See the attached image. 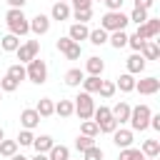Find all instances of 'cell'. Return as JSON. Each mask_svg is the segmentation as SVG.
Here are the masks:
<instances>
[{
    "label": "cell",
    "mask_w": 160,
    "mask_h": 160,
    "mask_svg": "<svg viewBox=\"0 0 160 160\" xmlns=\"http://www.w3.org/2000/svg\"><path fill=\"white\" fill-rule=\"evenodd\" d=\"M5 22H8V30L12 35H18V38H22V35L30 32V20L25 18L22 8H10L5 12Z\"/></svg>",
    "instance_id": "cell-1"
},
{
    "label": "cell",
    "mask_w": 160,
    "mask_h": 160,
    "mask_svg": "<svg viewBox=\"0 0 160 160\" xmlns=\"http://www.w3.org/2000/svg\"><path fill=\"white\" fill-rule=\"evenodd\" d=\"M150 115H152V110H150L148 105H135V108H130V118H128L130 130H132V132L148 130V128H150Z\"/></svg>",
    "instance_id": "cell-2"
},
{
    "label": "cell",
    "mask_w": 160,
    "mask_h": 160,
    "mask_svg": "<svg viewBox=\"0 0 160 160\" xmlns=\"http://www.w3.org/2000/svg\"><path fill=\"white\" fill-rule=\"evenodd\" d=\"M128 15L122 12V10H108L105 15H102V20H100V28L102 30H108V32H115V30H125L128 28Z\"/></svg>",
    "instance_id": "cell-3"
},
{
    "label": "cell",
    "mask_w": 160,
    "mask_h": 160,
    "mask_svg": "<svg viewBox=\"0 0 160 160\" xmlns=\"http://www.w3.org/2000/svg\"><path fill=\"white\" fill-rule=\"evenodd\" d=\"M25 78H28L30 82H35V85H42V82L48 80V65H45V60L32 58V60L28 62V68H25Z\"/></svg>",
    "instance_id": "cell-4"
},
{
    "label": "cell",
    "mask_w": 160,
    "mask_h": 160,
    "mask_svg": "<svg viewBox=\"0 0 160 160\" xmlns=\"http://www.w3.org/2000/svg\"><path fill=\"white\" fill-rule=\"evenodd\" d=\"M72 105H75V115L80 118V120H90L92 118V110H95V100H92V95L90 92H80L75 100H72Z\"/></svg>",
    "instance_id": "cell-5"
},
{
    "label": "cell",
    "mask_w": 160,
    "mask_h": 160,
    "mask_svg": "<svg viewBox=\"0 0 160 160\" xmlns=\"http://www.w3.org/2000/svg\"><path fill=\"white\" fill-rule=\"evenodd\" d=\"M92 118H95V122H98V128H100V132H112L115 128H118V120L112 118V112H110V108H105V105H100V108H95L92 110Z\"/></svg>",
    "instance_id": "cell-6"
},
{
    "label": "cell",
    "mask_w": 160,
    "mask_h": 160,
    "mask_svg": "<svg viewBox=\"0 0 160 160\" xmlns=\"http://www.w3.org/2000/svg\"><path fill=\"white\" fill-rule=\"evenodd\" d=\"M38 52H40V40L20 42V48L15 50V55H18V60H20V62H30L32 58H38Z\"/></svg>",
    "instance_id": "cell-7"
},
{
    "label": "cell",
    "mask_w": 160,
    "mask_h": 160,
    "mask_svg": "<svg viewBox=\"0 0 160 160\" xmlns=\"http://www.w3.org/2000/svg\"><path fill=\"white\" fill-rule=\"evenodd\" d=\"M58 50H60L68 60H78L80 52H82L80 42H75V40H70V38H58Z\"/></svg>",
    "instance_id": "cell-8"
},
{
    "label": "cell",
    "mask_w": 160,
    "mask_h": 160,
    "mask_svg": "<svg viewBox=\"0 0 160 160\" xmlns=\"http://www.w3.org/2000/svg\"><path fill=\"white\" fill-rule=\"evenodd\" d=\"M142 40H150V38H158L160 35V18H148L142 25H138V30H135Z\"/></svg>",
    "instance_id": "cell-9"
},
{
    "label": "cell",
    "mask_w": 160,
    "mask_h": 160,
    "mask_svg": "<svg viewBox=\"0 0 160 160\" xmlns=\"http://www.w3.org/2000/svg\"><path fill=\"white\" fill-rule=\"evenodd\" d=\"M135 90H138L140 95H155V92L160 90V80H158L155 75H148V78H142V80H135Z\"/></svg>",
    "instance_id": "cell-10"
},
{
    "label": "cell",
    "mask_w": 160,
    "mask_h": 160,
    "mask_svg": "<svg viewBox=\"0 0 160 160\" xmlns=\"http://www.w3.org/2000/svg\"><path fill=\"white\" fill-rule=\"evenodd\" d=\"M110 135H112V142H115L120 150H122V148H130L132 140H135V132H132V130H125V128H120V125H118Z\"/></svg>",
    "instance_id": "cell-11"
},
{
    "label": "cell",
    "mask_w": 160,
    "mask_h": 160,
    "mask_svg": "<svg viewBox=\"0 0 160 160\" xmlns=\"http://www.w3.org/2000/svg\"><path fill=\"white\" fill-rule=\"evenodd\" d=\"M28 20H30V32H35V35H45L50 30V18L42 12H38L35 18H28Z\"/></svg>",
    "instance_id": "cell-12"
},
{
    "label": "cell",
    "mask_w": 160,
    "mask_h": 160,
    "mask_svg": "<svg viewBox=\"0 0 160 160\" xmlns=\"http://www.w3.org/2000/svg\"><path fill=\"white\" fill-rule=\"evenodd\" d=\"M20 125H22L25 130L38 128V125H40V115H38V110H35V108H25V110L20 112Z\"/></svg>",
    "instance_id": "cell-13"
},
{
    "label": "cell",
    "mask_w": 160,
    "mask_h": 160,
    "mask_svg": "<svg viewBox=\"0 0 160 160\" xmlns=\"http://www.w3.org/2000/svg\"><path fill=\"white\" fill-rule=\"evenodd\" d=\"M88 35H90L88 22H72V25H70V30H68V38H70V40H75V42L88 40Z\"/></svg>",
    "instance_id": "cell-14"
},
{
    "label": "cell",
    "mask_w": 160,
    "mask_h": 160,
    "mask_svg": "<svg viewBox=\"0 0 160 160\" xmlns=\"http://www.w3.org/2000/svg\"><path fill=\"white\" fill-rule=\"evenodd\" d=\"M125 65H128V72H130V75H140V72L145 70V58H142L140 52H132V55L125 60Z\"/></svg>",
    "instance_id": "cell-15"
},
{
    "label": "cell",
    "mask_w": 160,
    "mask_h": 160,
    "mask_svg": "<svg viewBox=\"0 0 160 160\" xmlns=\"http://www.w3.org/2000/svg\"><path fill=\"white\" fill-rule=\"evenodd\" d=\"M140 55H142L145 60H158V58H160V45H158V40H145L142 48H140Z\"/></svg>",
    "instance_id": "cell-16"
},
{
    "label": "cell",
    "mask_w": 160,
    "mask_h": 160,
    "mask_svg": "<svg viewBox=\"0 0 160 160\" xmlns=\"http://www.w3.org/2000/svg\"><path fill=\"white\" fill-rule=\"evenodd\" d=\"M70 15H72V10H70L68 2H55L52 10H50V20H58V22H60V20H68Z\"/></svg>",
    "instance_id": "cell-17"
},
{
    "label": "cell",
    "mask_w": 160,
    "mask_h": 160,
    "mask_svg": "<svg viewBox=\"0 0 160 160\" xmlns=\"http://www.w3.org/2000/svg\"><path fill=\"white\" fill-rule=\"evenodd\" d=\"M110 112H112V118L118 120V125H122V122H128V118H130V105H128L125 100H120Z\"/></svg>",
    "instance_id": "cell-18"
},
{
    "label": "cell",
    "mask_w": 160,
    "mask_h": 160,
    "mask_svg": "<svg viewBox=\"0 0 160 160\" xmlns=\"http://www.w3.org/2000/svg\"><path fill=\"white\" fill-rule=\"evenodd\" d=\"M102 70H105V62H102L98 55H92V58L85 60V72H88V75H102Z\"/></svg>",
    "instance_id": "cell-19"
},
{
    "label": "cell",
    "mask_w": 160,
    "mask_h": 160,
    "mask_svg": "<svg viewBox=\"0 0 160 160\" xmlns=\"http://www.w3.org/2000/svg\"><path fill=\"white\" fill-rule=\"evenodd\" d=\"M115 88H120V92H132V90H135V75L122 72V75L115 80Z\"/></svg>",
    "instance_id": "cell-20"
},
{
    "label": "cell",
    "mask_w": 160,
    "mask_h": 160,
    "mask_svg": "<svg viewBox=\"0 0 160 160\" xmlns=\"http://www.w3.org/2000/svg\"><path fill=\"white\" fill-rule=\"evenodd\" d=\"M35 110H38V115H40V118H50V115L55 112V102H52L50 98H40V100H38V105H35Z\"/></svg>",
    "instance_id": "cell-21"
},
{
    "label": "cell",
    "mask_w": 160,
    "mask_h": 160,
    "mask_svg": "<svg viewBox=\"0 0 160 160\" xmlns=\"http://www.w3.org/2000/svg\"><path fill=\"white\" fill-rule=\"evenodd\" d=\"M108 42H110L115 50H120V48L128 45V32H125V30H115V32L108 35Z\"/></svg>",
    "instance_id": "cell-22"
},
{
    "label": "cell",
    "mask_w": 160,
    "mask_h": 160,
    "mask_svg": "<svg viewBox=\"0 0 160 160\" xmlns=\"http://www.w3.org/2000/svg\"><path fill=\"white\" fill-rule=\"evenodd\" d=\"M82 78H85V72H82L80 68H70V70L65 72V85H70V88H78V85L82 82Z\"/></svg>",
    "instance_id": "cell-23"
},
{
    "label": "cell",
    "mask_w": 160,
    "mask_h": 160,
    "mask_svg": "<svg viewBox=\"0 0 160 160\" xmlns=\"http://www.w3.org/2000/svg\"><path fill=\"white\" fill-rule=\"evenodd\" d=\"M0 48H2L5 52H15V50L20 48V38H18V35H12V32H8V35L0 40Z\"/></svg>",
    "instance_id": "cell-24"
},
{
    "label": "cell",
    "mask_w": 160,
    "mask_h": 160,
    "mask_svg": "<svg viewBox=\"0 0 160 160\" xmlns=\"http://www.w3.org/2000/svg\"><path fill=\"white\" fill-rule=\"evenodd\" d=\"M100 82H102V80H100V75H88V78H82V82H80V85H82V90H85V92H90V95H92V92H98V90H100Z\"/></svg>",
    "instance_id": "cell-25"
},
{
    "label": "cell",
    "mask_w": 160,
    "mask_h": 160,
    "mask_svg": "<svg viewBox=\"0 0 160 160\" xmlns=\"http://www.w3.org/2000/svg\"><path fill=\"white\" fill-rule=\"evenodd\" d=\"M55 115H60V118H70V115H75V105H72V100H60V102H55Z\"/></svg>",
    "instance_id": "cell-26"
},
{
    "label": "cell",
    "mask_w": 160,
    "mask_h": 160,
    "mask_svg": "<svg viewBox=\"0 0 160 160\" xmlns=\"http://www.w3.org/2000/svg\"><path fill=\"white\" fill-rule=\"evenodd\" d=\"M52 145H55V140H52L50 135H38V138L32 140V148H35L38 152H48Z\"/></svg>",
    "instance_id": "cell-27"
},
{
    "label": "cell",
    "mask_w": 160,
    "mask_h": 160,
    "mask_svg": "<svg viewBox=\"0 0 160 160\" xmlns=\"http://www.w3.org/2000/svg\"><path fill=\"white\" fill-rule=\"evenodd\" d=\"M48 160H70V150L65 145H52L48 150Z\"/></svg>",
    "instance_id": "cell-28"
},
{
    "label": "cell",
    "mask_w": 160,
    "mask_h": 160,
    "mask_svg": "<svg viewBox=\"0 0 160 160\" xmlns=\"http://www.w3.org/2000/svg\"><path fill=\"white\" fill-rule=\"evenodd\" d=\"M140 150H142L145 158H158L160 155V140H145Z\"/></svg>",
    "instance_id": "cell-29"
},
{
    "label": "cell",
    "mask_w": 160,
    "mask_h": 160,
    "mask_svg": "<svg viewBox=\"0 0 160 160\" xmlns=\"http://www.w3.org/2000/svg\"><path fill=\"white\" fill-rule=\"evenodd\" d=\"M88 40H90L92 45H105V42H108V30H102V28H95V30H90Z\"/></svg>",
    "instance_id": "cell-30"
},
{
    "label": "cell",
    "mask_w": 160,
    "mask_h": 160,
    "mask_svg": "<svg viewBox=\"0 0 160 160\" xmlns=\"http://www.w3.org/2000/svg\"><path fill=\"white\" fill-rule=\"evenodd\" d=\"M142 158H145L142 150H138V148L130 145V148H122V150H120V158H118V160H142Z\"/></svg>",
    "instance_id": "cell-31"
},
{
    "label": "cell",
    "mask_w": 160,
    "mask_h": 160,
    "mask_svg": "<svg viewBox=\"0 0 160 160\" xmlns=\"http://www.w3.org/2000/svg\"><path fill=\"white\" fill-rule=\"evenodd\" d=\"M15 152H18V142L2 138V140H0V155H2V158H10V155H15Z\"/></svg>",
    "instance_id": "cell-32"
},
{
    "label": "cell",
    "mask_w": 160,
    "mask_h": 160,
    "mask_svg": "<svg viewBox=\"0 0 160 160\" xmlns=\"http://www.w3.org/2000/svg\"><path fill=\"white\" fill-rule=\"evenodd\" d=\"M5 75H10L12 80H18V82H20V80H25V65H22V62H15V65H10V68H8V72H5Z\"/></svg>",
    "instance_id": "cell-33"
},
{
    "label": "cell",
    "mask_w": 160,
    "mask_h": 160,
    "mask_svg": "<svg viewBox=\"0 0 160 160\" xmlns=\"http://www.w3.org/2000/svg\"><path fill=\"white\" fill-rule=\"evenodd\" d=\"M115 90H118V88H115V82H112V80H102L98 92H100V98H105V100H108V98H112V95H115Z\"/></svg>",
    "instance_id": "cell-34"
},
{
    "label": "cell",
    "mask_w": 160,
    "mask_h": 160,
    "mask_svg": "<svg viewBox=\"0 0 160 160\" xmlns=\"http://www.w3.org/2000/svg\"><path fill=\"white\" fill-rule=\"evenodd\" d=\"M128 20H130V22H138V25H142V22L148 20V10H142V8H132V12L128 15Z\"/></svg>",
    "instance_id": "cell-35"
},
{
    "label": "cell",
    "mask_w": 160,
    "mask_h": 160,
    "mask_svg": "<svg viewBox=\"0 0 160 160\" xmlns=\"http://www.w3.org/2000/svg\"><path fill=\"white\" fill-rule=\"evenodd\" d=\"M82 135H88V138H95L98 132H100V128H98V122L95 120H82Z\"/></svg>",
    "instance_id": "cell-36"
},
{
    "label": "cell",
    "mask_w": 160,
    "mask_h": 160,
    "mask_svg": "<svg viewBox=\"0 0 160 160\" xmlns=\"http://www.w3.org/2000/svg\"><path fill=\"white\" fill-rule=\"evenodd\" d=\"M18 85H20V82H18V80H12L10 75H5V78L0 80V90H2V92H15V90H18Z\"/></svg>",
    "instance_id": "cell-37"
},
{
    "label": "cell",
    "mask_w": 160,
    "mask_h": 160,
    "mask_svg": "<svg viewBox=\"0 0 160 160\" xmlns=\"http://www.w3.org/2000/svg\"><path fill=\"white\" fill-rule=\"evenodd\" d=\"M82 160H102V150L98 145H90L88 150H82Z\"/></svg>",
    "instance_id": "cell-38"
},
{
    "label": "cell",
    "mask_w": 160,
    "mask_h": 160,
    "mask_svg": "<svg viewBox=\"0 0 160 160\" xmlns=\"http://www.w3.org/2000/svg\"><path fill=\"white\" fill-rule=\"evenodd\" d=\"M32 140H35V135H32V130H25V128H22L15 142H18V145H32Z\"/></svg>",
    "instance_id": "cell-39"
},
{
    "label": "cell",
    "mask_w": 160,
    "mask_h": 160,
    "mask_svg": "<svg viewBox=\"0 0 160 160\" xmlns=\"http://www.w3.org/2000/svg\"><path fill=\"white\" fill-rule=\"evenodd\" d=\"M90 145H95V140H92V138H88V135H78V138H75V148H78L80 152H82V150H88Z\"/></svg>",
    "instance_id": "cell-40"
},
{
    "label": "cell",
    "mask_w": 160,
    "mask_h": 160,
    "mask_svg": "<svg viewBox=\"0 0 160 160\" xmlns=\"http://www.w3.org/2000/svg\"><path fill=\"white\" fill-rule=\"evenodd\" d=\"M72 18H75L78 22H88V20L92 18V8H85V10H72Z\"/></svg>",
    "instance_id": "cell-41"
},
{
    "label": "cell",
    "mask_w": 160,
    "mask_h": 160,
    "mask_svg": "<svg viewBox=\"0 0 160 160\" xmlns=\"http://www.w3.org/2000/svg\"><path fill=\"white\" fill-rule=\"evenodd\" d=\"M142 42H145V40H142V38H140L138 32H132V35H128V45H130V48H132L135 52H140V48H142Z\"/></svg>",
    "instance_id": "cell-42"
},
{
    "label": "cell",
    "mask_w": 160,
    "mask_h": 160,
    "mask_svg": "<svg viewBox=\"0 0 160 160\" xmlns=\"http://www.w3.org/2000/svg\"><path fill=\"white\" fill-rule=\"evenodd\" d=\"M102 2H105L108 10H122V2L125 0H102Z\"/></svg>",
    "instance_id": "cell-43"
},
{
    "label": "cell",
    "mask_w": 160,
    "mask_h": 160,
    "mask_svg": "<svg viewBox=\"0 0 160 160\" xmlns=\"http://www.w3.org/2000/svg\"><path fill=\"white\" fill-rule=\"evenodd\" d=\"M75 10H85V8H92V0H70Z\"/></svg>",
    "instance_id": "cell-44"
},
{
    "label": "cell",
    "mask_w": 160,
    "mask_h": 160,
    "mask_svg": "<svg viewBox=\"0 0 160 160\" xmlns=\"http://www.w3.org/2000/svg\"><path fill=\"white\" fill-rule=\"evenodd\" d=\"M155 0H135V8H142V10H150Z\"/></svg>",
    "instance_id": "cell-45"
},
{
    "label": "cell",
    "mask_w": 160,
    "mask_h": 160,
    "mask_svg": "<svg viewBox=\"0 0 160 160\" xmlns=\"http://www.w3.org/2000/svg\"><path fill=\"white\" fill-rule=\"evenodd\" d=\"M150 128L152 130H160V115H150Z\"/></svg>",
    "instance_id": "cell-46"
},
{
    "label": "cell",
    "mask_w": 160,
    "mask_h": 160,
    "mask_svg": "<svg viewBox=\"0 0 160 160\" xmlns=\"http://www.w3.org/2000/svg\"><path fill=\"white\" fill-rule=\"evenodd\" d=\"M25 2H28V0H8L10 8H25Z\"/></svg>",
    "instance_id": "cell-47"
},
{
    "label": "cell",
    "mask_w": 160,
    "mask_h": 160,
    "mask_svg": "<svg viewBox=\"0 0 160 160\" xmlns=\"http://www.w3.org/2000/svg\"><path fill=\"white\" fill-rule=\"evenodd\" d=\"M30 160H48V152H38L35 158H30Z\"/></svg>",
    "instance_id": "cell-48"
},
{
    "label": "cell",
    "mask_w": 160,
    "mask_h": 160,
    "mask_svg": "<svg viewBox=\"0 0 160 160\" xmlns=\"http://www.w3.org/2000/svg\"><path fill=\"white\" fill-rule=\"evenodd\" d=\"M10 160H30V158H25V155H18V152H15V155H10Z\"/></svg>",
    "instance_id": "cell-49"
},
{
    "label": "cell",
    "mask_w": 160,
    "mask_h": 160,
    "mask_svg": "<svg viewBox=\"0 0 160 160\" xmlns=\"http://www.w3.org/2000/svg\"><path fill=\"white\" fill-rule=\"evenodd\" d=\"M2 138H5V132H2V128H0V140H2Z\"/></svg>",
    "instance_id": "cell-50"
},
{
    "label": "cell",
    "mask_w": 160,
    "mask_h": 160,
    "mask_svg": "<svg viewBox=\"0 0 160 160\" xmlns=\"http://www.w3.org/2000/svg\"><path fill=\"white\" fill-rule=\"evenodd\" d=\"M142 160H158V158H142Z\"/></svg>",
    "instance_id": "cell-51"
},
{
    "label": "cell",
    "mask_w": 160,
    "mask_h": 160,
    "mask_svg": "<svg viewBox=\"0 0 160 160\" xmlns=\"http://www.w3.org/2000/svg\"><path fill=\"white\" fill-rule=\"evenodd\" d=\"M55 2H68V0H55Z\"/></svg>",
    "instance_id": "cell-52"
},
{
    "label": "cell",
    "mask_w": 160,
    "mask_h": 160,
    "mask_svg": "<svg viewBox=\"0 0 160 160\" xmlns=\"http://www.w3.org/2000/svg\"><path fill=\"white\" fill-rule=\"evenodd\" d=\"M0 100H2V90H0Z\"/></svg>",
    "instance_id": "cell-53"
},
{
    "label": "cell",
    "mask_w": 160,
    "mask_h": 160,
    "mask_svg": "<svg viewBox=\"0 0 160 160\" xmlns=\"http://www.w3.org/2000/svg\"><path fill=\"white\" fill-rule=\"evenodd\" d=\"M100 2H102V0H100Z\"/></svg>",
    "instance_id": "cell-54"
}]
</instances>
